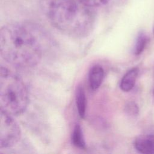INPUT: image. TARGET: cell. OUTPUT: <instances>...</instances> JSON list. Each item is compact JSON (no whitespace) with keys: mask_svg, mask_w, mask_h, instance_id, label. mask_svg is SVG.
Wrapping results in <instances>:
<instances>
[{"mask_svg":"<svg viewBox=\"0 0 154 154\" xmlns=\"http://www.w3.org/2000/svg\"><path fill=\"white\" fill-rule=\"evenodd\" d=\"M41 31L30 23H11L0 31V52L10 64L19 68H30L40 61L43 48Z\"/></svg>","mask_w":154,"mask_h":154,"instance_id":"1","label":"cell"},{"mask_svg":"<svg viewBox=\"0 0 154 154\" xmlns=\"http://www.w3.org/2000/svg\"><path fill=\"white\" fill-rule=\"evenodd\" d=\"M40 4L52 25L64 34L81 38L93 29L94 10L78 0H40Z\"/></svg>","mask_w":154,"mask_h":154,"instance_id":"2","label":"cell"},{"mask_svg":"<svg viewBox=\"0 0 154 154\" xmlns=\"http://www.w3.org/2000/svg\"><path fill=\"white\" fill-rule=\"evenodd\" d=\"M27 88L22 79L2 66L0 70L1 111L11 116L21 114L28 104Z\"/></svg>","mask_w":154,"mask_h":154,"instance_id":"3","label":"cell"},{"mask_svg":"<svg viewBox=\"0 0 154 154\" xmlns=\"http://www.w3.org/2000/svg\"><path fill=\"white\" fill-rule=\"evenodd\" d=\"M12 116L1 111L0 148L1 149L13 147L19 141L21 137L20 128Z\"/></svg>","mask_w":154,"mask_h":154,"instance_id":"4","label":"cell"},{"mask_svg":"<svg viewBox=\"0 0 154 154\" xmlns=\"http://www.w3.org/2000/svg\"><path fill=\"white\" fill-rule=\"evenodd\" d=\"M135 149L143 154H154V134L138 136L134 142Z\"/></svg>","mask_w":154,"mask_h":154,"instance_id":"5","label":"cell"},{"mask_svg":"<svg viewBox=\"0 0 154 154\" xmlns=\"http://www.w3.org/2000/svg\"><path fill=\"white\" fill-rule=\"evenodd\" d=\"M138 73L139 69L138 67H133L124 75L120 84V87L122 91L128 92L133 88Z\"/></svg>","mask_w":154,"mask_h":154,"instance_id":"6","label":"cell"},{"mask_svg":"<svg viewBox=\"0 0 154 154\" xmlns=\"http://www.w3.org/2000/svg\"><path fill=\"white\" fill-rule=\"evenodd\" d=\"M104 77V70L102 66L96 65L92 67L89 72L88 81L90 88L97 90L101 85Z\"/></svg>","mask_w":154,"mask_h":154,"instance_id":"7","label":"cell"},{"mask_svg":"<svg viewBox=\"0 0 154 154\" xmlns=\"http://www.w3.org/2000/svg\"><path fill=\"white\" fill-rule=\"evenodd\" d=\"M75 99L78 114L81 118H84L86 112L87 99L85 93L82 86L79 85L76 91Z\"/></svg>","mask_w":154,"mask_h":154,"instance_id":"8","label":"cell"},{"mask_svg":"<svg viewBox=\"0 0 154 154\" xmlns=\"http://www.w3.org/2000/svg\"><path fill=\"white\" fill-rule=\"evenodd\" d=\"M149 37L144 31H140L137 36L133 52L136 55H139L144 51L149 41Z\"/></svg>","mask_w":154,"mask_h":154,"instance_id":"9","label":"cell"},{"mask_svg":"<svg viewBox=\"0 0 154 154\" xmlns=\"http://www.w3.org/2000/svg\"><path fill=\"white\" fill-rule=\"evenodd\" d=\"M72 141L73 144L78 148L85 149V143L82 134V129L79 125H75L72 135Z\"/></svg>","mask_w":154,"mask_h":154,"instance_id":"10","label":"cell"},{"mask_svg":"<svg viewBox=\"0 0 154 154\" xmlns=\"http://www.w3.org/2000/svg\"><path fill=\"white\" fill-rule=\"evenodd\" d=\"M125 112L130 116H137L139 113V108L138 105L132 101L128 102L125 106Z\"/></svg>","mask_w":154,"mask_h":154,"instance_id":"11","label":"cell"},{"mask_svg":"<svg viewBox=\"0 0 154 154\" xmlns=\"http://www.w3.org/2000/svg\"><path fill=\"white\" fill-rule=\"evenodd\" d=\"M84 5L91 7H97L106 5L110 0H78Z\"/></svg>","mask_w":154,"mask_h":154,"instance_id":"12","label":"cell"},{"mask_svg":"<svg viewBox=\"0 0 154 154\" xmlns=\"http://www.w3.org/2000/svg\"><path fill=\"white\" fill-rule=\"evenodd\" d=\"M153 35H154V23H153Z\"/></svg>","mask_w":154,"mask_h":154,"instance_id":"13","label":"cell"},{"mask_svg":"<svg viewBox=\"0 0 154 154\" xmlns=\"http://www.w3.org/2000/svg\"><path fill=\"white\" fill-rule=\"evenodd\" d=\"M153 96L154 97V87H153Z\"/></svg>","mask_w":154,"mask_h":154,"instance_id":"14","label":"cell"},{"mask_svg":"<svg viewBox=\"0 0 154 154\" xmlns=\"http://www.w3.org/2000/svg\"><path fill=\"white\" fill-rule=\"evenodd\" d=\"M153 73H154V72H153Z\"/></svg>","mask_w":154,"mask_h":154,"instance_id":"15","label":"cell"}]
</instances>
